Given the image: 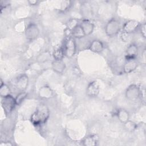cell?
I'll use <instances>...</instances> for the list:
<instances>
[{
	"label": "cell",
	"instance_id": "cell-10",
	"mask_svg": "<svg viewBox=\"0 0 146 146\" xmlns=\"http://www.w3.org/2000/svg\"><path fill=\"white\" fill-rule=\"evenodd\" d=\"M138 54V47L136 44L134 43L130 44L127 48L125 51V58L126 60L135 59Z\"/></svg>",
	"mask_w": 146,
	"mask_h": 146
},
{
	"label": "cell",
	"instance_id": "cell-14",
	"mask_svg": "<svg viewBox=\"0 0 146 146\" xmlns=\"http://www.w3.org/2000/svg\"><path fill=\"white\" fill-rule=\"evenodd\" d=\"M89 50L95 53H101L104 50V44L99 40H93L89 45Z\"/></svg>",
	"mask_w": 146,
	"mask_h": 146
},
{
	"label": "cell",
	"instance_id": "cell-3",
	"mask_svg": "<svg viewBox=\"0 0 146 146\" xmlns=\"http://www.w3.org/2000/svg\"><path fill=\"white\" fill-rule=\"evenodd\" d=\"M63 50L64 56L68 58H72L76 51V43L75 39L72 36H70L65 40L64 43Z\"/></svg>",
	"mask_w": 146,
	"mask_h": 146
},
{
	"label": "cell",
	"instance_id": "cell-22",
	"mask_svg": "<svg viewBox=\"0 0 146 146\" xmlns=\"http://www.w3.org/2000/svg\"><path fill=\"white\" fill-rule=\"evenodd\" d=\"M124 127L126 131L132 132L136 129L137 124L134 121L129 120L124 123Z\"/></svg>",
	"mask_w": 146,
	"mask_h": 146
},
{
	"label": "cell",
	"instance_id": "cell-25",
	"mask_svg": "<svg viewBox=\"0 0 146 146\" xmlns=\"http://www.w3.org/2000/svg\"><path fill=\"white\" fill-rule=\"evenodd\" d=\"M27 94L25 91H22L19 94H18L17 96L15 98L17 105H19L22 103V102L25 100L26 98Z\"/></svg>",
	"mask_w": 146,
	"mask_h": 146
},
{
	"label": "cell",
	"instance_id": "cell-7",
	"mask_svg": "<svg viewBox=\"0 0 146 146\" xmlns=\"http://www.w3.org/2000/svg\"><path fill=\"white\" fill-rule=\"evenodd\" d=\"M140 25L139 22L136 20L131 19L127 21L122 27L123 33L130 34L135 32L139 29Z\"/></svg>",
	"mask_w": 146,
	"mask_h": 146
},
{
	"label": "cell",
	"instance_id": "cell-12",
	"mask_svg": "<svg viewBox=\"0 0 146 146\" xmlns=\"http://www.w3.org/2000/svg\"><path fill=\"white\" fill-rule=\"evenodd\" d=\"M28 84L29 78L26 74H22L18 77L16 82V87L19 90L25 91L27 88Z\"/></svg>",
	"mask_w": 146,
	"mask_h": 146
},
{
	"label": "cell",
	"instance_id": "cell-28",
	"mask_svg": "<svg viewBox=\"0 0 146 146\" xmlns=\"http://www.w3.org/2000/svg\"><path fill=\"white\" fill-rule=\"evenodd\" d=\"M13 144L10 141H2L0 144V146H11Z\"/></svg>",
	"mask_w": 146,
	"mask_h": 146
},
{
	"label": "cell",
	"instance_id": "cell-1",
	"mask_svg": "<svg viewBox=\"0 0 146 146\" xmlns=\"http://www.w3.org/2000/svg\"><path fill=\"white\" fill-rule=\"evenodd\" d=\"M50 110L45 104L41 103L39 104L35 111L31 116V122L35 125L44 124L48 120L50 117Z\"/></svg>",
	"mask_w": 146,
	"mask_h": 146
},
{
	"label": "cell",
	"instance_id": "cell-8",
	"mask_svg": "<svg viewBox=\"0 0 146 146\" xmlns=\"http://www.w3.org/2000/svg\"><path fill=\"white\" fill-rule=\"evenodd\" d=\"M100 92V87L98 82L93 80L88 83L86 88V95L90 98L97 96Z\"/></svg>",
	"mask_w": 146,
	"mask_h": 146
},
{
	"label": "cell",
	"instance_id": "cell-27",
	"mask_svg": "<svg viewBox=\"0 0 146 146\" xmlns=\"http://www.w3.org/2000/svg\"><path fill=\"white\" fill-rule=\"evenodd\" d=\"M27 2L30 6H35L38 5L39 2L36 0H30V1H28Z\"/></svg>",
	"mask_w": 146,
	"mask_h": 146
},
{
	"label": "cell",
	"instance_id": "cell-5",
	"mask_svg": "<svg viewBox=\"0 0 146 146\" xmlns=\"http://www.w3.org/2000/svg\"><path fill=\"white\" fill-rule=\"evenodd\" d=\"M1 104L6 115L10 113L14 109L17 105L15 98L11 95H9L6 97L2 98Z\"/></svg>",
	"mask_w": 146,
	"mask_h": 146
},
{
	"label": "cell",
	"instance_id": "cell-4",
	"mask_svg": "<svg viewBox=\"0 0 146 146\" xmlns=\"http://www.w3.org/2000/svg\"><path fill=\"white\" fill-rule=\"evenodd\" d=\"M141 94L140 87L135 84H130L125 90V96L129 101H135L139 99Z\"/></svg>",
	"mask_w": 146,
	"mask_h": 146
},
{
	"label": "cell",
	"instance_id": "cell-11",
	"mask_svg": "<svg viewBox=\"0 0 146 146\" xmlns=\"http://www.w3.org/2000/svg\"><path fill=\"white\" fill-rule=\"evenodd\" d=\"M79 25L81 26L82 29H83L86 36L91 35L94 31V27H95L94 24L89 20H87V19L83 20L80 23Z\"/></svg>",
	"mask_w": 146,
	"mask_h": 146
},
{
	"label": "cell",
	"instance_id": "cell-15",
	"mask_svg": "<svg viewBox=\"0 0 146 146\" xmlns=\"http://www.w3.org/2000/svg\"><path fill=\"white\" fill-rule=\"evenodd\" d=\"M51 68L55 72L60 74L64 71L66 68V64L63 60H54L51 63Z\"/></svg>",
	"mask_w": 146,
	"mask_h": 146
},
{
	"label": "cell",
	"instance_id": "cell-9",
	"mask_svg": "<svg viewBox=\"0 0 146 146\" xmlns=\"http://www.w3.org/2000/svg\"><path fill=\"white\" fill-rule=\"evenodd\" d=\"M38 94L40 99H49L54 96V91L50 86L44 85L39 89Z\"/></svg>",
	"mask_w": 146,
	"mask_h": 146
},
{
	"label": "cell",
	"instance_id": "cell-18",
	"mask_svg": "<svg viewBox=\"0 0 146 146\" xmlns=\"http://www.w3.org/2000/svg\"><path fill=\"white\" fill-rule=\"evenodd\" d=\"M51 58V54L48 51H43L36 57V60L39 63H43L48 61Z\"/></svg>",
	"mask_w": 146,
	"mask_h": 146
},
{
	"label": "cell",
	"instance_id": "cell-23",
	"mask_svg": "<svg viewBox=\"0 0 146 146\" xmlns=\"http://www.w3.org/2000/svg\"><path fill=\"white\" fill-rule=\"evenodd\" d=\"M79 25L78 19L75 18H71L67 22V27L69 30L72 31Z\"/></svg>",
	"mask_w": 146,
	"mask_h": 146
},
{
	"label": "cell",
	"instance_id": "cell-16",
	"mask_svg": "<svg viewBox=\"0 0 146 146\" xmlns=\"http://www.w3.org/2000/svg\"><path fill=\"white\" fill-rule=\"evenodd\" d=\"M99 137L96 135H90L85 137L82 140V144L84 146H95L98 144Z\"/></svg>",
	"mask_w": 146,
	"mask_h": 146
},
{
	"label": "cell",
	"instance_id": "cell-6",
	"mask_svg": "<svg viewBox=\"0 0 146 146\" xmlns=\"http://www.w3.org/2000/svg\"><path fill=\"white\" fill-rule=\"evenodd\" d=\"M40 34V30L38 26L34 23H30L25 29V35L29 41H33L35 40Z\"/></svg>",
	"mask_w": 146,
	"mask_h": 146
},
{
	"label": "cell",
	"instance_id": "cell-2",
	"mask_svg": "<svg viewBox=\"0 0 146 146\" xmlns=\"http://www.w3.org/2000/svg\"><path fill=\"white\" fill-rule=\"evenodd\" d=\"M121 29V25L119 20L112 18L109 20L105 26V33L108 37H113L116 35Z\"/></svg>",
	"mask_w": 146,
	"mask_h": 146
},
{
	"label": "cell",
	"instance_id": "cell-24",
	"mask_svg": "<svg viewBox=\"0 0 146 146\" xmlns=\"http://www.w3.org/2000/svg\"><path fill=\"white\" fill-rule=\"evenodd\" d=\"M72 2L70 1H63L60 3V10L62 12H65L67 11L71 6Z\"/></svg>",
	"mask_w": 146,
	"mask_h": 146
},
{
	"label": "cell",
	"instance_id": "cell-21",
	"mask_svg": "<svg viewBox=\"0 0 146 146\" xmlns=\"http://www.w3.org/2000/svg\"><path fill=\"white\" fill-rule=\"evenodd\" d=\"M9 95H11L10 87L7 84L3 83L2 81L0 86V96L1 98H4Z\"/></svg>",
	"mask_w": 146,
	"mask_h": 146
},
{
	"label": "cell",
	"instance_id": "cell-26",
	"mask_svg": "<svg viewBox=\"0 0 146 146\" xmlns=\"http://www.w3.org/2000/svg\"><path fill=\"white\" fill-rule=\"evenodd\" d=\"M145 28H146L145 23H143L141 25H140V26L139 27L140 33L141 35H142V36L144 38L146 36V29Z\"/></svg>",
	"mask_w": 146,
	"mask_h": 146
},
{
	"label": "cell",
	"instance_id": "cell-13",
	"mask_svg": "<svg viewBox=\"0 0 146 146\" xmlns=\"http://www.w3.org/2000/svg\"><path fill=\"white\" fill-rule=\"evenodd\" d=\"M138 66V63L135 59L127 60L123 67V72L125 74H129L134 71Z\"/></svg>",
	"mask_w": 146,
	"mask_h": 146
},
{
	"label": "cell",
	"instance_id": "cell-19",
	"mask_svg": "<svg viewBox=\"0 0 146 146\" xmlns=\"http://www.w3.org/2000/svg\"><path fill=\"white\" fill-rule=\"evenodd\" d=\"M72 36L75 39H81L86 36L83 29L81 26L79 25H78L72 31Z\"/></svg>",
	"mask_w": 146,
	"mask_h": 146
},
{
	"label": "cell",
	"instance_id": "cell-17",
	"mask_svg": "<svg viewBox=\"0 0 146 146\" xmlns=\"http://www.w3.org/2000/svg\"><path fill=\"white\" fill-rule=\"evenodd\" d=\"M116 115L119 120L123 124L129 120V113L124 108H119L117 111Z\"/></svg>",
	"mask_w": 146,
	"mask_h": 146
},
{
	"label": "cell",
	"instance_id": "cell-29",
	"mask_svg": "<svg viewBox=\"0 0 146 146\" xmlns=\"http://www.w3.org/2000/svg\"><path fill=\"white\" fill-rule=\"evenodd\" d=\"M141 59L143 60L144 63L145 62V50H143V52H141Z\"/></svg>",
	"mask_w": 146,
	"mask_h": 146
},
{
	"label": "cell",
	"instance_id": "cell-20",
	"mask_svg": "<svg viewBox=\"0 0 146 146\" xmlns=\"http://www.w3.org/2000/svg\"><path fill=\"white\" fill-rule=\"evenodd\" d=\"M52 56L54 60H63L64 56L63 48L62 47H59L55 48L52 52Z\"/></svg>",
	"mask_w": 146,
	"mask_h": 146
}]
</instances>
